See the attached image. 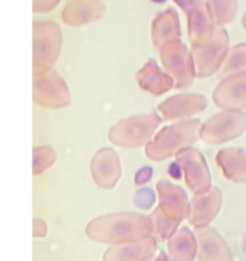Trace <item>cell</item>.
<instances>
[{
  "instance_id": "29",
  "label": "cell",
  "mask_w": 246,
  "mask_h": 261,
  "mask_svg": "<svg viewBox=\"0 0 246 261\" xmlns=\"http://www.w3.org/2000/svg\"><path fill=\"white\" fill-rule=\"evenodd\" d=\"M46 223H45L41 218H35L34 223H32V236H34L35 238H42L46 236Z\"/></svg>"
},
{
  "instance_id": "28",
  "label": "cell",
  "mask_w": 246,
  "mask_h": 261,
  "mask_svg": "<svg viewBox=\"0 0 246 261\" xmlns=\"http://www.w3.org/2000/svg\"><path fill=\"white\" fill-rule=\"evenodd\" d=\"M59 0H34V12H49L58 6Z\"/></svg>"
},
{
  "instance_id": "15",
  "label": "cell",
  "mask_w": 246,
  "mask_h": 261,
  "mask_svg": "<svg viewBox=\"0 0 246 261\" xmlns=\"http://www.w3.org/2000/svg\"><path fill=\"white\" fill-rule=\"evenodd\" d=\"M198 241V258L199 261H233L232 251L218 233L217 229L209 227L195 228Z\"/></svg>"
},
{
  "instance_id": "6",
  "label": "cell",
  "mask_w": 246,
  "mask_h": 261,
  "mask_svg": "<svg viewBox=\"0 0 246 261\" xmlns=\"http://www.w3.org/2000/svg\"><path fill=\"white\" fill-rule=\"evenodd\" d=\"M32 35L34 72L52 68L59 58L63 44L60 27L54 22H35Z\"/></svg>"
},
{
  "instance_id": "4",
  "label": "cell",
  "mask_w": 246,
  "mask_h": 261,
  "mask_svg": "<svg viewBox=\"0 0 246 261\" xmlns=\"http://www.w3.org/2000/svg\"><path fill=\"white\" fill-rule=\"evenodd\" d=\"M162 118L157 113L135 115L115 123L109 130V141L127 149L146 146L153 140Z\"/></svg>"
},
{
  "instance_id": "19",
  "label": "cell",
  "mask_w": 246,
  "mask_h": 261,
  "mask_svg": "<svg viewBox=\"0 0 246 261\" xmlns=\"http://www.w3.org/2000/svg\"><path fill=\"white\" fill-rule=\"evenodd\" d=\"M136 81L140 89L153 96H160L175 87V81L169 74L158 67L157 62L149 59L136 73Z\"/></svg>"
},
{
  "instance_id": "17",
  "label": "cell",
  "mask_w": 246,
  "mask_h": 261,
  "mask_svg": "<svg viewBox=\"0 0 246 261\" xmlns=\"http://www.w3.org/2000/svg\"><path fill=\"white\" fill-rule=\"evenodd\" d=\"M157 248V240L153 236L137 242L117 243L105 251L103 261H149Z\"/></svg>"
},
{
  "instance_id": "2",
  "label": "cell",
  "mask_w": 246,
  "mask_h": 261,
  "mask_svg": "<svg viewBox=\"0 0 246 261\" xmlns=\"http://www.w3.org/2000/svg\"><path fill=\"white\" fill-rule=\"evenodd\" d=\"M157 192L159 205L150 214L153 233L160 240L168 241L175 234L180 223L187 218L190 201L182 188L168 180L160 179L157 183Z\"/></svg>"
},
{
  "instance_id": "13",
  "label": "cell",
  "mask_w": 246,
  "mask_h": 261,
  "mask_svg": "<svg viewBox=\"0 0 246 261\" xmlns=\"http://www.w3.org/2000/svg\"><path fill=\"white\" fill-rule=\"evenodd\" d=\"M208 101L200 94H178L168 97L158 105V112L165 120H183L202 113L207 108Z\"/></svg>"
},
{
  "instance_id": "24",
  "label": "cell",
  "mask_w": 246,
  "mask_h": 261,
  "mask_svg": "<svg viewBox=\"0 0 246 261\" xmlns=\"http://www.w3.org/2000/svg\"><path fill=\"white\" fill-rule=\"evenodd\" d=\"M207 6L215 26L230 23L237 12V0H208Z\"/></svg>"
},
{
  "instance_id": "11",
  "label": "cell",
  "mask_w": 246,
  "mask_h": 261,
  "mask_svg": "<svg viewBox=\"0 0 246 261\" xmlns=\"http://www.w3.org/2000/svg\"><path fill=\"white\" fill-rule=\"evenodd\" d=\"M90 172L96 187L102 190H112L117 186L122 167L117 152L110 147H104L96 151L90 163Z\"/></svg>"
},
{
  "instance_id": "20",
  "label": "cell",
  "mask_w": 246,
  "mask_h": 261,
  "mask_svg": "<svg viewBox=\"0 0 246 261\" xmlns=\"http://www.w3.org/2000/svg\"><path fill=\"white\" fill-rule=\"evenodd\" d=\"M215 162L226 179L233 183H246V150L240 147L219 150Z\"/></svg>"
},
{
  "instance_id": "10",
  "label": "cell",
  "mask_w": 246,
  "mask_h": 261,
  "mask_svg": "<svg viewBox=\"0 0 246 261\" xmlns=\"http://www.w3.org/2000/svg\"><path fill=\"white\" fill-rule=\"evenodd\" d=\"M176 162L182 168L187 188L194 195L205 192L212 187L209 167L199 150L187 147L176 155Z\"/></svg>"
},
{
  "instance_id": "22",
  "label": "cell",
  "mask_w": 246,
  "mask_h": 261,
  "mask_svg": "<svg viewBox=\"0 0 246 261\" xmlns=\"http://www.w3.org/2000/svg\"><path fill=\"white\" fill-rule=\"evenodd\" d=\"M168 256L172 261H192L198 253L195 233L189 228H180L167 242Z\"/></svg>"
},
{
  "instance_id": "25",
  "label": "cell",
  "mask_w": 246,
  "mask_h": 261,
  "mask_svg": "<svg viewBox=\"0 0 246 261\" xmlns=\"http://www.w3.org/2000/svg\"><path fill=\"white\" fill-rule=\"evenodd\" d=\"M57 162V154L54 149L49 145H42V146L34 147L32 151V170L34 175H40L54 165Z\"/></svg>"
},
{
  "instance_id": "5",
  "label": "cell",
  "mask_w": 246,
  "mask_h": 261,
  "mask_svg": "<svg viewBox=\"0 0 246 261\" xmlns=\"http://www.w3.org/2000/svg\"><path fill=\"white\" fill-rule=\"evenodd\" d=\"M230 39L222 26H215L214 31L208 39L191 46L195 64V74L198 79H207L219 71L220 65L228 54Z\"/></svg>"
},
{
  "instance_id": "12",
  "label": "cell",
  "mask_w": 246,
  "mask_h": 261,
  "mask_svg": "<svg viewBox=\"0 0 246 261\" xmlns=\"http://www.w3.org/2000/svg\"><path fill=\"white\" fill-rule=\"evenodd\" d=\"M222 192L218 187H210L205 192L194 195L190 201L187 220L194 228L209 225L217 218L222 206Z\"/></svg>"
},
{
  "instance_id": "8",
  "label": "cell",
  "mask_w": 246,
  "mask_h": 261,
  "mask_svg": "<svg viewBox=\"0 0 246 261\" xmlns=\"http://www.w3.org/2000/svg\"><path fill=\"white\" fill-rule=\"evenodd\" d=\"M246 130V113L223 110L203 124L200 140L208 145H220L237 139Z\"/></svg>"
},
{
  "instance_id": "26",
  "label": "cell",
  "mask_w": 246,
  "mask_h": 261,
  "mask_svg": "<svg viewBox=\"0 0 246 261\" xmlns=\"http://www.w3.org/2000/svg\"><path fill=\"white\" fill-rule=\"evenodd\" d=\"M155 201V195L150 188H142V190L137 191L136 196H135V204L140 207V209H150Z\"/></svg>"
},
{
  "instance_id": "16",
  "label": "cell",
  "mask_w": 246,
  "mask_h": 261,
  "mask_svg": "<svg viewBox=\"0 0 246 261\" xmlns=\"http://www.w3.org/2000/svg\"><path fill=\"white\" fill-rule=\"evenodd\" d=\"M182 9L187 16V35L191 46L213 34L215 24L210 17L207 3L202 0H189Z\"/></svg>"
},
{
  "instance_id": "14",
  "label": "cell",
  "mask_w": 246,
  "mask_h": 261,
  "mask_svg": "<svg viewBox=\"0 0 246 261\" xmlns=\"http://www.w3.org/2000/svg\"><path fill=\"white\" fill-rule=\"evenodd\" d=\"M213 101L225 110L246 109V72L222 80L213 91Z\"/></svg>"
},
{
  "instance_id": "31",
  "label": "cell",
  "mask_w": 246,
  "mask_h": 261,
  "mask_svg": "<svg viewBox=\"0 0 246 261\" xmlns=\"http://www.w3.org/2000/svg\"><path fill=\"white\" fill-rule=\"evenodd\" d=\"M153 261H172V260H170V258H169V256H168L167 253H164V252H160L159 255H158L157 257H155L154 260H153Z\"/></svg>"
},
{
  "instance_id": "32",
  "label": "cell",
  "mask_w": 246,
  "mask_h": 261,
  "mask_svg": "<svg viewBox=\"0 0 246 261\" xmlns=\"http://www.w3.org/2000/svg\"><path fill=\"white\" fill-rule=\"evenodd\" d=\"M242 250L246 253V233L242 236Z\"/></svg>"
},
{
  "instance_id": "1",
  "label": "cell",
  "mask_w": 246,
  "mask_h": 261,
  "mask_svg": "<svg viewBox=\"0 0 246 261\" xmlns=\"http://www.w3.org/2000/svg\"><path fill=\"white\" fill-rule=\"evenodd\" d=\"M91 241L104 245L137 242L153 236L150 217L137 213H114L92 219L85 229Z\"/></svg>"
},
{
  "instance_id": "21",
  "label": "cell",
  "mask_w": 246,
  "mask_h": 261,
  "mask_svg": "<svg viewBox=\"0 0 246 261\" xmlns=\"http://www.w3.org/2000/svg\"><path fill=\"white\" fill-rule=\"evenodd\" d=\"M181 37L180 21L176 11L167 9L154 18L152 23V42L158 50Z\"/></svg>"
},
{
  "instance_id": "30",
  "label": "cell",
  "mask_w": 246,
  "mask_h": 261,
  "mask_svg": "<svg viewBox=\"0 0 246 261\" xmlns=\"http://www.w3.org/2000/svg\"><path fill=\"white\" fill-rule=\"evenodd\" d=\"M168 173H169V175L173 178V179H180L181 175L183 174V170L182 168H181V165L176 162L169 165V168H168Z\"/></svg>"
},
{
  "instance_id": "33",
  "label": "cell",
  "mask_w": 246,
  "mask_h": 261,
  "mask_svg": "<svg viewBox=\"0 0 246 261\" xmlns=\"http://www.w3.org/2000/svg\"><path fill=\"white\" fill-rule=\"evenodd\" d=\"M241 22H242V26H243V29H245V31H246V13L242 16V21H241Z\"/></svg>"
},
{
  "instance_id": "3",
  "label": "cell",
  "mask_w": 246,
  "mask_h": 261,
  "mask_svg": "<svg viewBox=\"0 0 246 261\" xmlns=\"http://www.w3.org/2000/svg\"><path fill=\"white\" fill-rule=\"evenodd\" d=\"M202 122L199 119L181 120L160 129L145 146V155L153 162H164L194 145L200 139Z\"/></svg>"
},
{
  "instance_id": "27",
  "label": "cell",
  "mask_w": 246,
  "mask_h": 261,
  "mask_svg": "<svg viewBox=\"0 0 246 261\" xmlns=\"http://www.w3.org/2000/svg\"><path fill=\"white\" fill-rule=\"evenodd\" d=\"M153 177V169L152 167H144L141 169L137 170V173L135 174V185L136 186H142L145 183L149 182Z\"/></svg>"
},
{
  "instance_id": "7",
  "label": "cell",
  "mask_w": 246,
  "mask_h": 261,
  "mask_svg": "<svg viewBox=\"0 0 246 261\" xmlns=\"http://www.w3.org/2000/svg\"><path fill=\"white\" fill-rule=\"evenodd\" d=\"M32 97L45 109L59 110L71 104V92L66 81L53 68L34 72Z\"/></svg>"
},
{
  "instance_id": "9",
  "label": "cell",
  "mask_w": 246,
  "mask_h": 261,
  "mask_svg": "<svg viewBox=\"0 0 246 261\" xmlns=\"http://www.w3.org/2000/svg\"><path fill=\"white\" fill-rule=\"evenodd\" d=\"M159 54L163 67L175 81L176 89L183 90L191 86L196 77L191 50L178 40L164 45L159 49Z\"/></svg>"
},
{
  "instance_id": "18",
  "label": "cell",
  "mask_w": 246,
  "mask_h": 261,
  "mask_svg": "<svg viewBox=\"0 0 246 261\" xmlns=\"http://www.w3.org/2000/svg\"><path fill=\"white\" fill-rule=\"evenodd\" d=\"M104 13L102 0H71L62 12V19L68 26L80 27L97 21Z\"/></svg>"
},
{
  "instance_id": "34",
  "label": "cell",
  "mask_w": 246,
  "mask_h": 261,
  "mask_svg": "<svg viewBox=\"0 0 246 261\" xmlns=\"http://www.w3.org/2000/svg\"><path fill=\"white\" fill-rule=\"evenodd\" d=\"M152 2H154V3H158V4H160V3H164L165 0H152Z\"/></svg>"
},
{
  "instance_id": "23",
  "label": "cell",
  "mask_w": 246,
  "mask_h": 261,
  "mask_svg": "<svg viewBox=\"0 0 246 261\" xmlns=\"http://www.w3.org/2000/svg\"><path fill=\"white\" fill-rule=\"evenodd\" d=\"M242 72H246V42L236 45L228 50L227 57L217 74L220 80H225Z\"/></svg>"
}]
</instances>
